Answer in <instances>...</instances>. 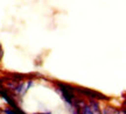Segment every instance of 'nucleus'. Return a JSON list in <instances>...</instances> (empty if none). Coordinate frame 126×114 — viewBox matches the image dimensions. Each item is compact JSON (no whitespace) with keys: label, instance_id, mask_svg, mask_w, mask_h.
<instances>
[{"label":"nucleus","instance_id":"0eeeda50","mask_svg":"<svg viewBox=\"0 0 126 114\" xmlns=\"http://www.w3.org/2000/svg\"><path fill=\"white\" fill-rule=\"evenodd\" d=\"M81 114H94V112H92V110H91V107L88 104H86L85 106H83L81 108Z\"/></svg>","mask_w":126,"mask_h":114},{"label":"nucleus","instance_id":"9d476101","mask_svg":"<svg viewBox=\"0 0 126 114\" xmlns=\"http://www.w3.org/2000/svg\"><path fill=\"white\" fill-rule=\"evenodd\" d=\"M34 114H51L50 112H47V113H34Z\"/></svg>","mask_w":126,"mask_h":114},{"label":"nucleus","instance_id":"f03ea898","mask_svg":"<svg viewBox=\"0 0 126 114\" xmlns=\"http://www.w3.org/2000/svg\"><path fill=\"white\" fill-rule=\"evenodd\" d=\"M75 91L79 92L84 96L89 97V99H94V100H105L108 101L110 100V98L106 96H104L103 93H99L97 91H94V90H90V89H83V87H75Z\"/></svg>","mask_w":126,"mask_h":114},{"label":"nucleus","instance_id":"9b49d317","mask_svg":"<svg viewBox=\"0 0 126 114\" xmlns=\"http://www.w3.org/2000/svg\"><path fill=\"white\" fill-rule=\"evenodd\" d=\"M2 83H4V80H2V79H0V85H1Z\"/></svg>","mask_w":126,"mask_h":114},{"label":"nucleus","instance_id":"39448f33","mask_svg":"<svg viewBox=\"0 0 126 114\" xmlns=\"http://www.w3.org/2000/svg\"><path fill=\"white\" fill-rule=\"evenodd\" d=\"M100 114H120V110H117L114 107H105L103 112H100Z\"/></svg>","mask_w":126,"mask_h":114},{"label":"nucleus","instance_id":"7ed1b4c3","mask_svg":"<svg viewBox=\"0 0 126 114\" xmlns=\"http://www.w3.org/2000/svg\"><path fill=\"white\" fill-rule=\"evenodd\" d=\"M0 96L4 98L5 100L8 102V105L12 107V108H14V107H16V102H15V99H14L13 97L9 96V91L7 90V89H2V87H0Z\"/></svg>","mask_w":126,"mask_h":114},{"label":"nucleus","instance_id":"20e7f679","mask_svg":"<svg viewBox=\"0 0 126 114\" xmlns=\"http://www.w3.org/2000/svg\"><path fill=\"white\" fill-rule=\"evenodd\" d=\"M25 86H26V84L25 83H20L19 85H16V86H14V89H13V91H14V93L15 94H25L26 93V91H25Z\"/></svg>","mask_w":126,"mask_h":114},{"label":"nucleus","instance_id":"1a4fd4ad","mask_svg":"<svg viewBox=\"0 0 126 114\" xmlns=\"http://www.w3.org/2000/svg\"><path fill=\"white\" fill-rule=\"evenodd\" d=\"M72 114H81V108L72 106Z\"/></svg>","mask_w":126,"mask_h":114},{"label":"nucleus","instance_id":"6e6552de","mask_svg":"<svg viewBox=\"0 0 126 114\" xmlns=\"http://www.w3.org/2000/svg\"><path fill=\"white\" fill-rule=\"evenodd\" d=\"M4 113L5 114H16L12 108H4Z\"/></svg>","mask_w":126,"mask_h":114},{"label":"nucleus","instance_id":"f257e3e1","mask_svg":"<svg viewBox=\"0 0 126 114\" xmlns=\"http://www.w3.org/2000/svg\"><path fill=\"white\" fill-rule=\"evenodd\" d=\"M56 85L59 87V91L61 92V94L63 97V100L67 102L69 106H72V101L76 98L75 97V87L65 84V83H61V82H56Z\"/></svg>","mask_w":126,"mask_h":114},{"label":"nucleus","instance_id":"423d86ee","mask_svg":"<svg viewBox=\"0 0 126 114\" xmlns=\"http://www.w3.org/2000/svg\"><path fill=\"white\" fill-rule=\"evenodd\" d=\"M12 77H13V82H20V83H22L23 82V78H25V76L23 75H21V73H13L12 75Z\"/></svg>","mask_w":126,"mask_h":114}]
</instances>
